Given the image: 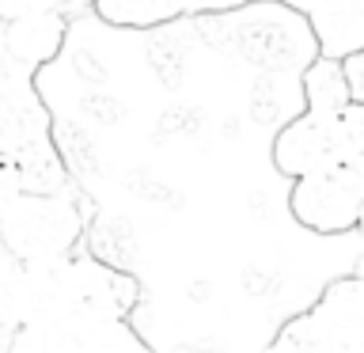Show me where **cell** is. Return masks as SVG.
I'll return each mask as SVG.
<instances>
[{
	"label": "cell",
	"mask_w": 364,
	"mask_h": 353,
	"mask_svg": "<svg viewBox=\"0 0 364 353\" xmlns=\"http://www.w3.org/2000/svg\"><path fill=\"white\" fill-rule=\"evenodd\" d=\"M136 281L99 258H50L19 270V327L50 319H125Z\"/></svg>",
	"instance_id": "obj_1"
},
{
	"label": "cell",
	"mask_w": 364,
	"mask_h": 353,
	"mask_svg": "<svg viewBox=\"0 0 364 353\" xmlns=\"http://www.w3.org/2000/svg\"><path fill=\"white\" fill-rule=\"evenodd\" d=\"M338 164H364V110H304L273 137V167L289 179L326 171Z\"/></svg>",
	"instance_id": "obj_2"
},
{
	"label": "cell",
	"mask_w": 364,
	"mask_h": 353,
	"mask_svg": "<svg viewBox=\"0 0 364 353\" xmlns=\"http://www.w3.org/2000/svg\"><path fill=\"white\" fill-rule=\"evenodd\" d=\"M84 236V213L68 194H19L0 216V251L19 266L73 255Z\"/></svg>",
	"instance_id": "obj_3"
},
{
	"label": "cell",
	"mask_w": 364,
	"mask_h": 353,
	"mask_svg": "<svg viewBox=\"0 0 364 353\" xmlns=\"http://www.w3.org/2000/svg\"><path fill=\"white\" fill-rule=\"evenodd\" d=\"M289 209L318 236L353 232L364 213V164H338L292 179Z\"/></svg>",
	"instance_id": "obj_4"
},
{
	"label": "cell",
	"mask_w": 364,
	"mask_h": 353,
	"mask_svg": "<svg viewBox=\"0 0 364 353\" xmlns=\"http://www.w3.org/2000/svg\"><path fill=\"white\" fill-rule=\"evenodd\" d=\"M0 353H152L129 319H50L27 323Z\"/></svg>",
	"instance_id": "obj_5"
},
{
	"label": "cell",
	"mask_w": 364,
	"mask_h": 353,
	"mask_svg": "<svg viewBox=\"0 0 364 353\" xmlns=\"http://www.w3.org/2000/svg\"><path fill=\"white\" fill-rule=\"evenodd\" d=\"M53 148L50 137V110L34 88V76L11 73L0 84V156L19 164L27 156H38Z\"/></svg>",
	"instance_id": "obj_6"
},
{
	"label": "cell",
	"mask_w": 364,
	"mask_h": 353,
	"mask_svg": "<svg viewBox=\"0 0 364 353\" xmlns=\"http://www.w3.org/2000/svg\"><path fill=\"white\" fill-rule=\"evenodd\" d=\"M68 16L65 11H38V16H23L0 23V46H4L8 61L19 73L34 76L42 65H50L65 46Z\"/></svg>",
	"instance_id": "obj_7"
},
{
	"label": "cell",
	"mask_w": 364,
	"mask_h": 353,
	"mask_svg": "<svg viewBox=\"0 0 364 353\" xmlns=\"http://www.w3.org/2000/svg\"><path fill=\"white\" fill-rule=\"evenodd\" d=\"M304 16L311 23L318 57L341 61V57H349V53H360V46H364L360 0H315Z\"/></svg>",
	"instance_id": "obj_8"
},
{
	"label": "cell",
	"mask_w": 364,
	"mask_h": 353,
	"mask_svg": "<svg viewBox=\"0 0 364 353\" xmlns=\"http://www.w3.org/2000/svg\"><path fill=\"white\" fill-rule=\"evenodd\" d=\"M304 99H307V110H341L349 102H360L349 91L341 61H330V57H315L304 68Z\"/></svg>",
	"instance_id": "obj_9"
},
{
	"label": "cell",
	"mask_w": 364,
	"mask_h": 353,
	"mask_svg": "<svg viewBox=\"0 0 364 353\" xmlns=\"http://www.w3.org/2000/svg\"><path fill=\"white\" fill-rule=\"evenodd\" d=\"M91 8L118 27H156V23L182 16L186 0H95Z\"/></svg>",
	"instance_id": "obj_10"
},
{
	"label": "cell",
	"mask_w": 364,
	"mask_h": 353,
	"mask_svg": "<svg viewBox=\"0 0 364 353\" xmlns=\"http://www.w3.org/2000/svg\"><path fill=\"white\" fill-rule=\"evenodd\" d=\"M19 262L0 251V349L19 330Z\"/></svg>",
	"instance_id": "obj_11"
},
{
	"label": "cell",
	"mask_w": 364,
	"mask_h": 353,
	"mask_svg": "<svg viewBox=\"0 0 364 353\" xmlns=\"http://www.w3.org/2000/svg\"><path fill=\"white\" fill-rule=\"evenodd\" d=\"M38 11H61V8H57V0H0V23L38 16Z\"/></svg>",
	"instance_id": "obj_12"
},
{
	"label": "cell",
	"mask_w": 364,
	"mask_h": 353,
	"mask_svg": "<svg viewBox=\"0 0 364 353\" xmlns=\"http://www.w3.org/2000/svg\"><path fill=\"white\" fill-rule=\"evenodd\" d=\"M19 194H23V186H19V171H16V164L0 156V216H4V209L19 198Z\"/></svg>",
	"instance_id": "obj_13"
},
{
	"label": "cell",
	"mask_w": 364,
	"mask_h": 353,
	"mask_svg": "<svg viewBox=\"0 0 364 353\" xmlns=\"http://www.w3.org/2000/svg\"><path fill=\"white\" fill-rule=\"evenodd\" d=\"M11 73H16V65H11V61H8V53H4V46H0V84H4V80H8Z\"/></svg>",
	"instance_id": "obj_14"
},
{
	"label": "cell",
	"mask_w": 364,
	"mask_h": 353,
	"mask_svg": "<svg viewBox=\"0 0 364 353\" xmlns=\"http://www.w3.org/2000/svg\"><path fill=\"white\" fill-rule=\"evenodd\" d=\"M95 0H57V8L61 11H73V8H91Z\"/></svg>",
	"instance_id": "obj_15"
}]
</instances>
